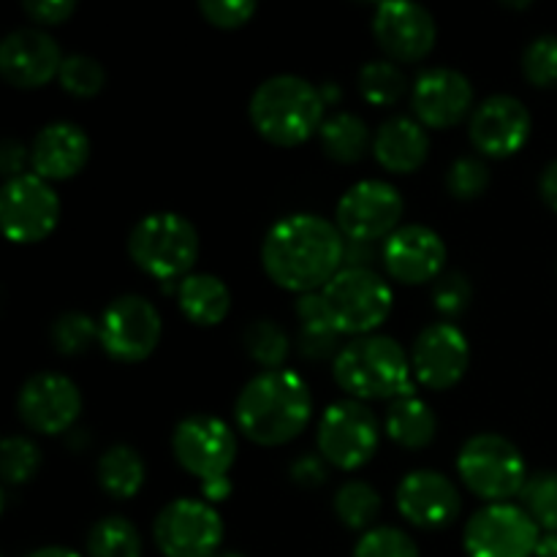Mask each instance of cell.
<instances>
[{
  "label": "cell",
  "mask_w": 557,
  "mask_h": 557,
  "mask_svg": "<svg viewBox=\"0 0 557 557\" xmlns=\"http://www.w3.org/2000/svg\"><path fill=\"white\" fill-rule=\"evenodd\" d=\"M346 237L337 223L299 212L277 221L261 245V267L275 286L302 294L324 292L343 270Z\"/></svg>",
  "instance_id": "1"
},
{
  "label": "cell",
  "mask_w": 557,
  "mask_h": 557,
  "mask_svg": "<svg viewBox=\"0 0 557 557\" xmlns=\"http://www.w3.org/2000/svg\"><path fill=\"white\" fill-rule=\"evenodd\" d=\"M310 389L294 370H264L239 392L234 417L239 433L259 446H283L310 422Z\"/></svg>",
  "instance_id": "2"
},
{
  "label": "cell",
  "mask_w": 557,
  "mask_h": 557,
  "mask_svg": "<svg viewBox=\"0 0 557 557\" xmlns=\"http://www.w3.org/2000/svg\"><path fill=\"white\" fill-rule=\"evenodd\" d=\"M324 96L302 76L281 74L261 82L250 96V123L261 139L277 147H297L324 125Z\"/></svg>",
  "instance_id": "3"
},
{
  "label": "cell",
  "mask_w": 557,
  "mask_h": 557,
  "mask_svg": "<svg viewBox=\"0 0 557 557\" xmlns=\"http://www.w3.org/2000/svg\"><path fill=\"white\" fill-rule=\"evenodd\" d=\"M411 357L386 335H364L341 348L332 362L337 386L354 400H397L413 395Z\"/></svg>",
  "instance_id": "4"
},
{
  "label": "cell",
  "mask_w": 557,
  "mask_h": 557,
  "mask_svg": "<svg viewBox=\"0 0 557 557\" xmlns=\"http://www.w3.org/2000/svg\"><path fill=\"white\" fill-rule=\"evenodd\" d=\"M128 253L141 272L172 283L194 270L199 259V232L177 212H152L131 228Z\"/></svg>",
  "instance_id": "5"
},
{
  "label": "cell",
  "mask_w": 557,
  "mask_h": 557,
  "mask_svg": "<svg viewBox=\"0 0 557 557\" xmlns=\"http://www.w3.org/2000/svg\"><path fill=\"white\" fill-rule=\"evenodd\" d=\"M457 473L473 495L490 504H506L517 498L528 484V468L520 449L509 438L495 433L473 435L462 444Z\"/></svg>",
  "instance_id": "6"
},
{
  "label": "cell",
  "mask_w": 557,
  "mask_h": 557,
  "mask_svg": "<svg viewBox=\"0 0 557 557\" xmlns=\"http://www.w3.org/2000/svg\"><path fill=\"white\" fill-rule=\"evenodd\" d=\"M326 313L341 335H373L392 313V288L375 270H341L324 292Z\"/></svg>",
  "instance_id": "7"
},
{
  "label": "cell",
  "mask_w": 557,
  "mask_h": 557,
  "mask_svg": "<svg viewBox=\"0 0 557 557\" xmlns=\"http://www.w3.org/2000/svg\"><path fill=\"white\" fill-rule=\"evenodd\" d=\"M163 321L156 305L139 294H123L107 305L98 321V343L112 359L145 362L161 343Z\"/></svg>",
  "instance_id": "8"
},
{
  "label": "cell",
  "mask_w": 557,
  "mask_h": 557,
  "mask_svg": "<svg viewBox=\"0 0 557 557\" xmlns=\"http://www.w3.org/2000/svg\"><path fill=\"white\" fill-rule=\"evenodd\" d=\"M379 419L364 403H332L319 422V455L341 471H357L373 460L379 449Z\"/></svg>",
  "instance_id": "9"
},
{
  "label": "cell",
  "mask_w": 557,
  "mask_h": 557,
  "mask_svg": "<svg viewBox=\"0 0 557 557\" xmlns=\"http://www.w3.org/2000/svg\"><path fill=\"white\" fill-rule=\"evenodd\" d=\"M152 539L163 557H215L223 542V520L207 500L180 498L158 511Z\"/></svg>",
  "instance_id": "10"
},
{
  "label": "cell",
  "mask_w": 557,
  "mask_h": 557,
  "mask_svg": "<svg viewBox=\"0 0 557 557\" xmlns=\"http://www.w3.org/2000/svg\"><path fill=\"white\" fill-rule=\"evenodd\" d=\"M60 221V199L38 174L5 180L0 190V226L16 245H36L54 232Z\"/></svg>",
  "instance_id": "11"
},
{
  "label": "cell",
  "mask_w": 557,
  "mask_h": 557,
  "mask_svg": "<svg viewBox=\"0 0 557 557\" xmlns=\"http://www.w3.org/2000/svg\"><path fill=\"white\" fill-rule=\"evenodd\" d=\"M174 460L190 476L205 482L226 479L237 460V435L223 419L194 413L174 428L172 435Z\"/></svg>",
  "instance_id": "12"
},
{
  "label": "cell",
  "mask_w": 557,
  "mask_h": 557,
  "mask_svg": "<svg viewBox=\"0 0 557 557\" xmlns=\"http://www.w3.org/2000/svg\"><path fill=\"white\" fill-rule=\"evenodd\" d=\"M542 528L525 509L490 504L468 520L462 544L468 557H533Z\"/></svg>",
  "instance_id": "13"
},
{
  "label": "cell",
  "mask_w": 557,
  "mask_h": 557,
  "mask_svg": "<svg viewBox=\"0 0 557 557\" xmlns=\"http://www.w3.org/2000/svg\"><path fill=\"white\" fill-rule=\"evenodd\" d=\"M403 210L406 205L395 185L384 180H364L337 201L335 221L348 243H379L397 232Z\"/></svg>",
  "instance_id": "14"
},
{
  "label": "cell",
  "mask_w": 557,
  "mask_h": 557,
  "mask_svg": "<svg viewBox=\"0 0 557 557\" xmlns=\"http://www.w3.org/2000/svg\"><path fill=\"white\" fill-rule=\"evenodd\" d=\"M22 424L38 435L69 433L82 413V392L60 373H36L22 384L16 397Z\"/></svg>",
  "instance_id": "15"
},
{
  "label": "cell",
  "mask_w": 557,
  "mask_h": 557,
  "mask_svg": "<svg viewBox=\"0 0 557 557\" xmlns=\"http://www.w3.org/2000/svg\"><path fill=\"white\" fill-rule=\"evenodd\" d=\"M373 36L395 63H419L433 52L438 27L424 5L392 0L375 9Z\"/></svg>",
  "instance_id": "16"
},
{
  "label": "cell",
  "mask_w": 557,
  "mask_h": 557,
  "mask_svg": "<svg viewBox=\"0 0 557 557\" xmlns=\"http://www.w3.org/2000/svg\"><path fill=\"white\" fill-rule=\"evenodd\" d=\"M533 120L525 103L515 96H490L473 109L468 136L487 158H511L525 147Z\"/></svg>",
  "instance_id": "17"
},
{
  "label": "cell",
  "mask_w": 557,
  "mask_h": 557,
  "mask_svg": "<svg viewBox=\"0 0 557 557\" xmlns=\"http://www.w3.org/2000/svg\"><path fill=\"white\" fill-rule=\"evenodd\" d=\"M471 364V346L455 324L424 326L411 351L413 375L433 392L451 389L462 381Z\"/></svg>",
  "instance_id": "18"
},
{
  "label": "cell",
  "mask_w": 557,
  "mask_h": 557,
  "mask_svg": "<svg viewBox=\"0 0 557 557\" xmlns=\"http://www.w3.org/2000/svg\"><path fill=\"white\" fill-rule=\"evenodd\" d=\"M63 60L58 41L38 27H20L0 44V74L20 90H38L58 79Z\"/></svg>",
  "instance_id": "19"
},
{
  "label": "cell",
  "mask_w": 557,
  "mask_h": 557,
  "mask_svg": "<svg viewBox=\"0 0 557 557\" xmlns=\"http://www.w3.org/2000/svg\"><path fill=\"white\" fill-rule=\"evenodd\" d=\"M381 261L389 272L392 281L406 286H422V283L438 281L446 264V245L433 228L428 226H403L381 245Z\"/></svg>",
  "instance_id": "20"
},
{
  "label": "cell",
  "mask_w": 557,
  "mask_h": 557,
  "mask_svg": "<svg viewBox=\"0 0 557 557\" xmlns=\"http://www.w3.org/2000/svg\"><path fill=\"white\" fill-rule=\"evenodd\" d=\"M473 109V85L455 69H428L413 82V112L424 128H455Z\"/></svg>",
  "instance_id": "21"
},
{
  "label": "cell",
  "mask_w": 557,
  "mask_h": 557,
  "mask_svg": "<svg viewBox=\"0 0 557 557\" xmlns=\"http://www.w3.org/2000/svg\"><path fill=\"white\" fill-rule=\"evenodd\" d=\"M397 509L411 525L422 531H441L460 515V493L444 473L413 471L397 487Z\"/></svg>",
  "instance_id": "22"
},
{
  "label": "cell",
  "mask_w": 557,
  "mask_h": 557,
  "mask_svg": "<svg viewBox=\"0 0 557 557\" xmlns=\"http://www.w3.org/2000/svg\"><path fill=\"white\" fill-rule=\"evenodd\" d=\"M90 161V139L74 123H52L41 128L30 147V166L47 183L71 180Z\"/></svg>",
  "instance_id": "23"
},
{
  "label": "cell",
  "mask_w": 557,
  "mask_h": 557,
  "mask_svg": "<svg viewBox=\"0 0 557 557\" xmlns=\"http://www.w3.org/2000/svg\"><path fill=\"white\" fill-rule=\"evenodd\" d=\"M428 128L413 117L386 120L373 136L375 161L392 174H413L424 161H428Z\"/></svg>",
  "instance_id": "24"
},
{
  "label": "cell",
  "mask_w": 557,
  "mask_h": 557,
  "mask_svg": "<svg viewBox=\"0 0 557 557\" xmlns=\"http://www.w3.org/2000/svg\"><path fill=\"white\" fill-rule=\"evenodd\" d=\"M177 302L185 319L196 326H218L232 310V292L226 283L207 272H196L180 281Z\"/></svg>",
  "instance_id": "25"
},
{
  "label": "cell",
  "mask_w": 557,
  "mask_h": 557,
  "mask_svg": "<svg viewBox=\"0 0 557 557\" xmlns=\"http://www.w3.org/2000/svg\"><path fill=\"white\" fill-rule=\"evenodd\" d=\"M297 319H299V332H297V348L305 359H330L341 354V332L332 326L330 313H326L324 294H302L297 299Z\"/></svg>",
  "instance_id": "26"
},
{
  "label": "cell",
  "mask_w": 557,
  "mask_h": 557,
  "mask_svg": "<svg viewBox=\"0 0 557 557\" xmlns=\"http://www.w3.org/2000/svg\"><path fill=\"white\" fill-rule=\"evenodd\" d=\"M386 435L403 449H424L435 441L438 433V419H435L433 408L417 395L411 397H397L392 400L389 411L384 419Z\"/></svg>",
  "instance_id": "27"
},
{
  "label": "cell",
  "mask_w": 557,
  "mask_h": 557,
  "mask_svg": "<svg viewBox=\"0 0 557 557\" xmlns=\"http://www.w3.org/2000/svg\"><path fill=\"white\" fill-rule=\"evenodd\" d=\"M96 476L109 498L131 500L134 495H139L141 487H145L147 466L134 446L117 444L112 446V449L103 451L101 460H98Z\"/></svg>",
  "instance_id": "28"
},
{
  "label": "cell",
  "mask_w": 557,
  "mask_h": 557,
  "mask_svg": "<svg viewBox=\"0 0 557 557\" xmlns=\"http://www.w3.org/2000/svg\"><path fill=\"white\" fill-rule=\"evenodd\" d=\"M319 136L326 158L337 163H359L373 145L364 120L351 112H337L330 120H324Z\"/></svg>",
  "instance_id": "29"
},
{
  "label": "cell",
  "mask_w": 557,
  "mask_h": 557,
  "mask_svg": "<svg viewBox=\"0 0 557 557\" xmlns=\"http://www.w3.org/2000/svg\"><path fill=\"white\" fill-rule=\"evenodd\" d=\"M87 557H141V536L125 517H103L87 533Z\"/></svg>",
  "instance_id": "30"
},
{
  "label": "cell",
  "mask_w": 557,
  "mask_h": 557,
  "mask_svg": "<svg viewBox=\"0 0 557 557\" xmlns=\"http://www.w3.org/2000/svg\"><path fill=\"white\" fill-rule=\"evenodd\" d=\"M359 92L373 107H392L408 90V79L392 60H370L359 69Z\"/></svg>",
  "instance_id": "31"
},
{
  "label": "cell",
  "mask_w": 557,
  "mask_h": 557,
  "mask_svg": "<svg viewBox=\"0 0 557 557\" xmlns=\"http://www.w3.org/2000/svg\"><path fill=\"white\" fill-rule=\"evenodd\" d=\"M335 515L348 531H370L381 515V495L368 482H346L335 495Z\"/></svg>",
  "instance_id": "32"
},
{
  "label": "cell",
  "mask_w": 557,
  "mask_h": 557,
  "mask_svg": "<svg viewBox=\"0 0 557 557\" xmlns=\"http://www.w3.org/2000/svg\"><path fill=\"white\" fill-rule=\"evenodd\" d=\"M243 346L256 364L267 370H281L288 357V335L270 319H259L243 332Z\"/></svg>",
  "instance_id": "33"
},
{
  "label": "cell",
  "mask_w": 557,
  "mask_h": 557,
  "mask_svg": "<svg viewBox=\"0 0 557 557\" xmlns=\"http://www.w3.org/2000/svg\"><path fill=\"white\" fill-rule=\"evenodd\" d=\"M49 341L63 357H79L98 341V321L79 310H65L49 326Z\"/></svg>",
  "instance_id": "34"
},
{
  "label": "cell",
  "mask_w": 557,
  "mask_h": 557,
  "mask_svg": "<svg viewBox=\"0 0 557 557\" xmlns=\"http://www.w3.org/2000/svg\"><path fill=\"white\" fill-rule=\"evenodd\" d=\"M41 468V451L25 435H11L0 444V476L5 487H22L33 482Z\"/></svg>",
  "instance_id": "35"
},
{
  "label": "cell",
  "mask_w": 557,
  "mask_h": 557,
  "mask_svg": "<svg viewBox=\"0 0 557 557\" xmlns=\"http://www.w3.org/2000/svg\"><path fill=\"white\" fill-rule=\"evenodd\" d=\"M522 509L544 533H557V471L536 473L522 490Z\"/></svg>",
  "instance_id": "36"
},
{
  "label": "cell",
  "mask_w": 557,
  "mask_h": 557,
  "mask_svg": "<svg viewBox=\"0 0 557 557\" xmlns=\"http://www.w3.org/2000/svg\"><path fill=\"white\" fill-rule=\"evenodd\" d=\"M60 87L65 92L76 98H92L103 90L107 85V71L98 63L96 58H87V54H69L60 65L58 74Z\"/></svg>",
  "instance_id": "37"
},
{
  "label": "cell",
  "mask_w": 557,
  "mask_h": 557,
  "mask_svg": "<svg viewBox=\"0 0 557 557\" xmlns=\"http://www.w3.org/2000/svg\"><path fill=\"white\" fill-rule=\"evenodd\" d=\"M522 74L533 87L557 85V36H539L522 52Z\"/></svg>",
  "instance_id": "38"
},
{
  "label": "cell",
  "mask_w": 557,
  "mask_h": 557,
  "mask_svg": "<svg viewBox=\"0 0 557 557\" xmlns=\"http://www.w3.org/2000/svg\"><path fill=\"white\" fill-rule=\"evenodd\" d=\"M351 557H419L417 544L400 528H370L359 544L354 547Z\"/></svg>",
  "instance_id": "39"
},
{
  "label": "cell",
  "mask_w": 557,
  "mask_h": 557,
  "mask_svg": "<svg viewBox=\"0 0 557 557\" xmlns=\"http://www.w3.org/2000/svg\"><path fill=\"white\" fill-rule=\"evenodd\" d=\"M446 188L455 199L460 201H473L490 188V169L482 158H457L449 166V174H446Z\"/></svg>",
  "instance_id": "40"
},
{
  "label": "cell",
  "mask_w": 557,
  "mask_h": 557,
  "mask_svg": "<svg viewBox=\"0 0 557 557\" xmlns=\"http://www.w3.org/2000/svg\"><path fill=\"white\" fill-rule=\"evenodd\" d=\"M473 299V286L462 272H449L441 275L433 286V305L446 319H457L468 310Z\"/></svg>",
  "instance_id": "41"
},
{
  "label": "cell",
  "mask_w": 557,
  "mask_h": 557,
  "mask_svg": "<svg viewBox=\"0 0 557 557\" xmlns=\"http://www.w3.org/2000/svg\"><path fill=\"white\" fill-rule=\"evenodd\" d=\"M199 11L212 27L221 30H237L248 25L250 16L256 14L253 0H201Z\"/></svg>",
  "instance_id": "42"
},
{
  "label": "cell",
  "mask_w": 557,
  "mask_h": 557,
  "mask_svg": "<svg viewBox=\"0 0 557 557\" xmlns=\"http://www.w3.org/2000/svg\"><path fill=\"white\" fill-rule=\"evenodd\" d=\"M22 11L38 25H63L74 16V0H25Z\"/></svg>",
  "instance_id": "43"
},
{
  "label": "cell",
  "mask_w": 557,
  "mask_h": 557,
  "mask_svg": "<svg viewBox=\"0 0 557 557\" xmlns=\"http://www.w3.org/2000/svg\"><path fill=\"white\" fill-rule=\"evenodd\" d=\"M292 482L297 487L315 490L330 479V462L321 455H302L292 462V471H288Z\"/></svg>",
  "instance_id": "44"
},
{
  "label": "cell",
  "mask_w": 557,
  "mask_h": 557,
  "mask_svg": "<svg viewBox=\"0 0 557 557\" xmlns=\"http://www.w3.org/2000/svg\"><path fill=\"white\" fill-rule=\"evenodd\" d=\"M30 161V152L25 150V145L16 139H5L0 145V172L5 174V180L22 177L25 172V163Z\"/></svg>",
  "instance_id": "45"
},
{
  "label": "cell",
  "mask_w": 557,
  "mask_h": 557,
  "mask_svg": "<svg viewBox=\"0 0 557 557\" xmlns=\"http://www.w3.org/2000/svg\"><path fill=\"white\" fill-rule=\"evenodd\" d=\"M375 248L373 243H348L346 239V259H343V270H373Z\"/></svg>",
  "instance_id": "46"
},
{
  "label": "cell",
  "mask_w": 557,
  "mask_h": 557,
  "mask_svg": "<svg viewBox=\"0 0 557 557\" xmlns=\"http://www.w3.org/2000/svg\"><path fill=\"white\" fill-rule=\"evenodd\" d=\"M539 194H542L544 205H547L553 212H557V158L542 172V180H539Z\"/></svg>",
  "instance_id": "47"
},
{
  "label": "cell",
  "mask_w": 557,
  "mask_h": 557,
  "mask_svg": "<svg viewBox=\"0 0 557 557\" xmlns=\"http://www.w3.org/2000/svg\"><path fill=\"white\" fill-rule=\"evenodd\" d=\"M201 495H205L207 504H223V500L232 495V482L226 479H215V482L201 484Z\"/></svg>",
  "instance_id": "48"
},
{
  "label": "cell",
  "mask_w": 557,
  "mask_h": 557,
  "mask_svg": "<svg viewBox=\"0 0 557 557\" xmlns=\"http://www.w3.org/2000/svg\"><path fill=\"white\" fill-rule=\"evenodd\" d=\"M536 557H557V533H542L536 544Z\"/></svg>",
  "instance_id": "49"
},
{
  "label": "cell",
  "mask_w": 557,
  "mask_h": 557,
  "mask_svg": "<svg viewBox=\"0 0 557 557\" xmlns=\"http://www.w3.org/2000/svg\"><path fill=\"white\" fill-rule=\"evenodd\" d=\"M27 557H82V555H76L74 549H65V547H44V549H36V553H30Z\"/></svg>",
  "instance_id": "50"
},
{
  "label": "cell",
  "mask_w": 557,
  "mask_h": 557,
  "mask_svg": "<svg viewBox=\"0 0 557 557\" xmlns=\"http://www.w3.org/2000/svg\"><path fill=\"white\" fill-rule=\"evenodd\" d=\"M321 96H324V103L330 107V103H335L337 98H341V90H337V85H324Z\"/></svg>",
  "instance_id": "51"
},
{
  "label": "cell",
  "mask_w": 557,
  "mask_h": 557,
  "mask_svg": "<svg viewBox=\"0 0 557 557\" xmlns=\"http://www.w3.org/2000/svg\"><path fill=\"white\" fill-rule=\"evenodd\" d=\"M215 557H245V555H237V553H221V555H215Z\"/></svg>",
  "instance_id": "52"
}]
</instances>
